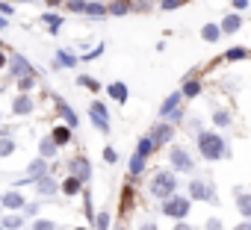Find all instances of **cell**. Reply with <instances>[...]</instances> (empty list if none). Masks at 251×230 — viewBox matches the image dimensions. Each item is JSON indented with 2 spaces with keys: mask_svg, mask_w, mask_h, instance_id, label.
<instances>
[{
  "mask_svg": "<svg viewBox=\"0 0 251 230\" xmlns=\"http://www.w3.org/2000/svg\"><path fill=\"white\" fill-rule=\"evenodd\" d=\"M198 154L204 157V160H225L227 157V145H225V139L219 136V133H213V130H201L198 133Z\"/></svg>",
  "mask_w": 251,
  "mask_h": 230,
  "instance_id": "obj_1",
  "label": "cell"
},
{
  "mask_svg": "<svg viewBox=\"0 0 251 230\" xmlns=\"http://www.w3.org/2000/svg\"><path fill=\"white\" fill-rule=\"evenodd\" d=\"M175 189H177L175 171H157V174H154V180H151V195H154V198L166 201V198L175 195Z\"/></svg>",
  "mask_w": 251,
  "mask_h": 230,
  "instance_id": "obj_2",
  "label": "cell"
},
{
  "mask_svg": "<svg viewBox=\"0 0 251 230\" xmlns=\"http://www.w3.org/2000/svg\"><path fill=\"white\" fill-rule=\"evenodd\" d=\"M189 207H192V201L183 198V195H172V198L163 201V212H166L169 218H177V221H183V218L189 215Z\"/></svg>",
  "mask_w": 251,
  "mask_h": 230,
  "instance_id": "obj_3",
  "label": "cell"
},
{
  "mask_svg": "<svg viewBox=\"0 0 251 230\" xmlns=\"http://www.w3.org/2000/svg\"><path fill=\"white\" fill-rule=\"evenodd\" d=\"M169 162L175 165V171H183V174L195 171V160L189 157L186 148H172V151H169Z\"/></svg>",
  "mask_w": 251,
  "mask_h": 230,
  "instance_id": "obj_4",
  "label": "cell"
},
{
  "mask_svg": "<svg viewBox=\"0 0 251 230\" xmlns=\"http://www.w3.org/2000/svg\"><path fill=\"white\" fill-rule=\"evenodd\" d=\"M89 118H92V124H95L100 133H109V112H106V106H103L100 100H92V103H89Z\"/></svg>",
  "mask_w": 251,
  "mask_h": 230,
  "instance_id": "obj_5",
  "label": "cell"
},
{
  "mask_svg": "<svg viewBox=\"0 0 251 230\" xmlns=\"http://www.w3.org/2000/svg\"><path fill=\"white\" fill-rule=\"evenodd\" d=\"M180 103H183L180 92H172V94L163 100V106H160V115H163V118H172V121H177V118H180Z\"/></svg>",
  "mask_w": 251,
  "mask_h": 230,
  "instance_id": "obj_6",
  "label": "cell"
},
{
  "mask_svg": "<svg viewBox=\"0 0 251 230\" xmlns=\"http://www.w3.org/2000/svg\"><path fill=\"white\" fill-rule=\"evenodd\" d=\"M9 77H15V80H21V77H30L33 74V65L27 62V56H21V53H12L9 56Z\"/></svg>",
  "mask_w": 251,
  "mask_h": 230,
  "instance_id": "obj_7",
  "label": "cell"
},
{
  "mask_svg": "<svg viewBox=\"0 0 251 230\" xmlns=\"http://www.w3.org/2000/svg\"><path fill=\"white\" fill-rule=\"evenodd\" d=\"M189 201H216V189L204 180H189Z\"/></svg>",
  "mask_w": 251,
  "mask_h": 230,
  "instance_id": "obj_8",
  "label": "cell"
},
{
  "mask_svg": "<svg viewBox=\"0 0 251 230\" xmlns=\"http://www.w3.org/2000/svg\"><path fill=\"white\" fill-rule=\"evenodd\" d=\"M71 12H80V15H92V18H103L106 15V6L100 3H89V0H71Z\"/></svg>",
  "mask_w": 251,
  "mask_h": 230,
  "instance_id": "obj_9",
  "label": "cell"
},
{
  "mask_svg": "<svg viewBox=\"0 0 251 230\" xmlns=\"http://www.w3.org/2000/svg\"><path fill=\"white\" fill-rule=\"evenodd\" d=\"M0 207H3V209H24L27 207V198L18 192V189H9V192H0Z\"/></svg>",
  "mask_w": 251,
  "mask_h": 230,
  "instance_id": "obj_10",
  "label": "cell"
},
{
  "mask_svg": "<svg viewBox=\"0 0 251 230\" xmlns=\"http://www.w3.org/2000/svg\"><path fill=\"white\" fill-rule=\"evenodd\" d=\"M45 174H50V171H48V160L36 157V160L27 165V177H24L21 183H36V180H39V177H45Z\"/></svg>",
  "mask_w": 251,
  "mask_h": 230,
  "instance_id": "obj_11",
  "label": "cell"
},
{
  "mask_svg": "<svg viewBox=\"0 0 251 230\" xmlns=\"http://www.w3.org/2000/svg\"><path fill=\"white\" fill-rule=\"evenodd\" d=\"M53 100H56V112L62 115V121H65V127H68V130H74V127L80 124V118H77V112H74V109L68 106V100H62V97H53Z\"/></svg>",
  "mask_w": 251,
  "mask_h": 230,
  "instance_id": "obj_12",
  "label": "cell"
},
{
  "mask_svg": "<svg viewBox=\"0 0 251 230\" xmlns=\"http://www.w3.org/2000/svg\"><path fill=\"white\" fill-rule=\"evenodd\" d=\"M172 136H175V127H172V124H157L148 139L154 142V148H163L166 142H172Z\"/></svg>",
  "mask_w": 251,
  "mask_h": 230,
  "instance_id": "obj_13",
  "label": "cell"
},
{
  "mask_svg": "<svg viewBox=\"0 0 251 230\" xmlns=\"http://www.w3.org/2000/svg\"><path fill=\"white\" fill-rule=\"evenodd\" d=\"M71 177H77L80 183H86V180L92 177V165H89L86 157H77V160L71 162Z\"/></svg>",
  "mask_w": 251,
  "mask_h": 230,
  "instance_id": "obj_14",
  "label": "cell"
},
{
  "mask_svg": "<svg viewBox=\"0 0 251 230\" xmlns=\"http://www.w3.org/2000/svg\"><path fill=\"white\" fill-rule=\"evenodd\" d=\"M36 109V100L30 97V94H18L15 100H12V115H30Z\"/></svg>",
  "mask_w": 251,
  "mask_h": 230,
  "instance_id": "obj_15",
  "label": "cell"
},
{
  "mask_svg": "<svg viewBox=\"0 0 251 230\" xmlns=\"http://www.w3.org/2000/svg\"><path fill=\"white\" fill-rule=\"evenodd\" d=\"M106 94L112 100H118V103H127V97H130V92H127V86H124V83H109L106 86Z\"/></svg>",
  "mask_w": 251,
  "mask_h": 230,
  "instance_id": "obj_16",
  "label": "cell"
},
{
  "mask_svg": "<svg viewBox=\"0 0 251 230\" xmlns=\"http://www.w3.org/2000/svg\"><path fill=\"white\" fill-rule=\"evenodd\" d=\"M219 30H222V33H236V30H242V18H239V12L225 15V21L219 24Z\"/></svg>",
  "mask_w": 251,
  "mask_h": 230,
  "instance_id": "obj_17",
  "label": "cell"
},
{
  "mask_svg": "<svg viewBox=\"0 0 251 230\" xmlns=\"http://www.w3.org/2000/svg\"><path fill=\"white\" fill-rule=\"evenodd\" d=\"M77 65V56L71 53V50H56V56H53V68H74Z\"/></svg>",
  "mask_w": 251,
  "mask_h": 230,
  "instance_id": "obj_18",
  "label": "cell"
},
{
  "mask_svg": "<svg viewBox=\"0 0 251 230\" xmlns=\"http://www.w3.org/2000/svg\"><path fill=\"white\" fill-rule=\"evenodd\" d=\"M56 189H59V186H56V180H53L50 174H45V177L36 180V192H39V195H53Z\"/></svg>",
  "mask_w": 251,
  "mask_h": 230,
  "instance_id": "obj_19",
  "label": "cell"
},
{
  "mask_svg": "<svg viewBox=\"0 0 251 230\" xmlns=\"http://www.w3.org/2000/svg\"><path fill=\"white\" fill-rule=\"evenodd\" d=\"M56 154H59V148L50 142V136H45V139L39 142V157H42V160H53Z\"/></svg>",
  "mask_w": 251,
  "mask_h": 230,
  "instance_id": "obj_20",
  "label": "cell"
},
{
  "mask_svg": "<svg viewBox=\"0 0 251 230\" xmlns=\"http://www.w3.org/2000/svg\"><path fill=\"white\" fill-rule=\"evenodd\" d=\"M233 201H236V209H239L245 218H251V195H248V192H236Z\"/></svg>",
  "mask_w": 251,
  "mask_h": 230,
  "instance_id": "obj_21",
  "label": "cell"
},
{
  "mask_svg": "<svg viewBox=\"0 0 251 230\" xmlns=\"http://www.w3.org/2000/svg\"><path fill=\"white\" fill-rule=\"evenodd\" d=\"M39 21H42L45 27H50V33H59V27H62V15H56V12H45Z\"/></svg>",
  "mask_w": 251,
  "mask_h": 230,
  "instance_id": "obj_22",
  "label": "cell"
},
{
  "mask_svg": "<svg viewBox=\"0 0 251 230\" xmlns=\"http://www.w3.org/2000/svg\"><path fill=\"white\" fill-rule=\"evenodd\" d=\"M68 139H71V130H68L65 124H59V127H53V133H50V142H53L56 148H59V145H65Z\"/></svg>",
  "mask_w": 251,
  "mask_h": 230,
  "instance_id": "obj_23",
  "label": "cell"
},
{
  "mask_svg": "<svg viewBox=\"0 0 251 230\" xmlns=\"http://www.w3.org/2000/svg\"><path fill=\"white\" fill-rule=\"evenodd\" d=\"M154 151H157V148H154V142H151L148 136H142V139H139V145H136V154H139L142 160H148Z\"/></svg>",
  "mask_w": 251,
  "mask_h": 230,
  "instance_id": "obj_24",
  "label": "cell"
},
{
  "mask_svg": "<svg viewBox=\"0 0 251 230\" xmlns=\"http://www.w3.org/2000/svg\"><path fill=\"white\" fill-rule=\"evenodd\" d=\"M130 12V3L127 0H115L112 6H106V15H127Z\"/></svg>",
  "mask_w": 251,
  "mask_h": 230,
  "instance_id": "obj_25",
  "label": "cell"
},
{
  "mask_svg": "<svg viewBox=\"0 0 251 230\" xmlns=\"http://www.w3.org/2000/svg\"><path fill=\"white\" fill-rule=\"evenodd\" d=\"M219 36H222L219 24H207V27L201 30V39H204V42H219Z\"/></svg>",
  "mask_w": 251,
  "mask_h": 230,
  "instance_id": "obj_26",
  "label": "cell"
},
{
  "mask_svg": "<svg viewBox=\"0 0 251 230\" xmlns=\"http://www.w3.org/2000/svg\"><path fill=\"white\" fill-rule=\"evenodd\" d=\"M198 92H201V83L198 80H186L183 89H180V97H195Z\"/></svg>",
  "mask_w": 251,
  "mask_h": 230,
  "instance_id": "obj_27",
  "label": "cell"
},
{
  "mask_svg": "<svg viewBox=\"0 0 251 230\" xmlns=\"http://www.w3.org/2000/svg\"><path fill=\"white\" fill-rule=\"evenodd\" d=\"M15 154V139L12 136H0V157H9Z\"/></svg>",
  "mask_w": 251,
  "mask_h": 230,
  "instance_id": "obj_28",
  "label": "cell"
},
{
  "mask_svg": "<svg viewBox=\"0 0 251 230\" xmlns=\"http://www.w3.org/2000/svg\"><path fill=\"white\" fill-rule=\"evenodd\" d=\"M213 124H216V127H227V124H230L227 109H213Z\"/></svg>",
  "mask_w": 251,
  "mask_h": 230,
  "instance_id": "obj_29",
  "label": "cell"
},
{
  "mask_svg": "<svg viewBox=\"0 0 251 230\" xmlns=\"http://www.w3.org/2000/svg\"><path fill=\"white\" fill-rule=\"evenodd\" d=\"M80 189H83V183H80L77 177H65V183H62V192H65V195H77Z\"/></svg>",
  "mask_w": 251,
  "mask_h": 230,
  "instance_id": "obj_30",
  "label": "cell"
},
{
  "mask_svg": "<svg viewBox=\"0 0 251 230\" xmlns=\"http://www.w3.org/2000/svg\"><path fill=\"white\" fill-rule=\"evenodd\" d=\"M142 171H145V160H142L139 154H133V157H130V174H133V177H139Z\"/></svg>",
  "mask_w": 251,
  "mask_h": 230,
  "instance_id": "obj_31",
  "label": "cell"
},
{
  "mask_svg": "<svg viewBox=\"0 0 251 230\" xmlns=\"http://www.w3.org/2000/svg\"><path fill=\"white\" fill-rule=\"evenodd\" d=\"M0 221H3V230H18V227L24 224L21 215H6V218H0Z\"/></svg>",
  "mask_w": 251,
  "mask_h": 230,
  "instance_id": "obj_32",
  "label": "cell"
},
{
  "mask_svg": "<svg viewBox=\"0 0 251 230\" xmlns=\"http://www.w3.org/2000/svg\"><path fill=\"white\" fill-rule=\"evenodd\" d=\"M18 89H21V94H27L30 89H36V77H33V74H30V77H21V80H18Z\"/></svg>",
  "mask_w": 251,
  "mask_h": 230,
  "instance_id": "obj_33",
  "label": "cell"
},
{
  "mask_svg": "<svg viewBox=\"0 0 251 230\" xmlns=\"http://www.w3.org/2000/svg\"><path fill=\"white\" fill-rule=\"evenodd\" d=\"M77 83H80V86H86V89H92V92H98V89H100V83H98V80H92V77H86V74H83V77H77Z\"/></svg>",
  "mask_w": 251,
  "mask_h": 230,
  "instance_id": "obj_34",
  "label": "cell"
},
{
  "mask_svg": "<svg viewBox=\"0 0 251 230\" xmlns=\"http://www.w3.org/2000/svg\"><path fill=\"white\" fill-rule=\"evenodd\" d=\"M95 227H98V230H106V227H109V212H98V215H95Z\"/></svg>",
  "mask_w": 251,
  "mask_h": 230,
  "instance_id": "obj_35",
  "label": "cell"
},
{
  "mask_svg": "<svg viewBox=\"0 0 251 230\" xmlns=\"http://www.w3.org/2000/svg\"><path fill=\"white\" fill-rule=\"evenodd\" d=\"M33 230H56V224L48 221V218H36V221H33Z\"/></svg>",
  "mask_w": 251,
  "mask_h": 230,
  "instance_id": "obj_36",
  "label": "cell"
},
{
  "mask_svg": "<svg viewBox=\"0 0 251 230\" xmlns=\"http://www.w3.org/2000/svg\"><path fill=\"white\" fill-rule=\"evenodd\" d=\"M245 56H248L245 47H230V50H227V59H245Z\"/></svg>",
  "mask_w": 251,
  "mask_h": 230,
  "instance_id": "obj_37",
  "label": "cell"
},
{
  "mask_svg": "<svg viewBox=\"0 0 251 230\" xmlns=\"http://www.w3.org/2000/svg\"><path fill=\"white\" fill-rule=\"evenodd\" d=\"M9 15H15V6L12 3H0V18H9Z\"/></svg>",
  "mask_w": 251,
  "mask_h": 230,
  "instance_id": "obj_38",
  "label": "cell"
},
{
  "mask_svg": "<svg viewBox=\"0 0 251 230\" xmlns=\"http://www.w3.org/2000/svg\"><path fill=\"white\" fill-rule=\"evenodd\" d=\"M115 160H118V154H115L112 148H103V162H109V165H112Z\"/></svg>",
  "mask_w": 251,
  "mask_h": 230,
  "instance_id": "obj_39",
  "label": "cell"
},
{
  "mask_svg": "<svg viewBox=\"0 0 251 230\" xmlns=\"http://www.w3.org/2000/svg\"><path fill=\"white\" fill-rule=\"evenodd\" d=\"M180 3H183V0H163V9H169V12H172V9H177Z\"/></svg>",
  "mask_w": 251,
  "mask_h": 230,
  "instance_id": "obj_40",
  "label": "cell"
},
{
  "mask_svg": "<svg viewBox=\"0 0 251 230\" xmlns=\"http://www.w3.org/2000/svg\"><path fill=\"white\" fill-rule=\"evenodd\" d=\"M100 53H103V45H98V47H95L92 53H83V59H98Z\"/></svg>",
  "mask_w": 251,
  "mask_h": 230,
  "instance_id": "obj_41",
  "label": "cell"
},
{
  "mask_svg": "<svg viewBox=\"0 0 251 230\" xmlns=\"http://www.w3.org/2000/svg\"><path fill=\"white\" fill-rule=\"evenodd\" d=\"M24 215H39V204H27L24 207Z\"/></svg>",
  "mask_w": 251,
  "mask_h": 230,
  "instance_id": "obj_42",
  "label": "cell"
},
{
  "mask_svg": "<svg viewBox=\"0 0 251 230\" xmlns=\"http://www.w3.org/2000/svg\"><path fill=\"white\" fill-rule=\"evenodd\" d=\"M207 230H222V224H219L216 218H210V221H207Z\"/></svg>",
  "mask_w": 251,
  "mask_h": 230,
  "instance_id": "obj_43",
  "label": "cell"
},
{
  "mask_svg": "<svg viewBox=\"0 0 251 230\" xmlns=\"http://www.w3.org/2000/svg\"><path fill=\"white\" fill-rule=\"evenodd\" d=\"M175 230H192V224H186V221H177V224H175Z\"/></svg>",
  "mask_w": 251,
  "mask_h": 230,
  "instance_id": "obj_44",
  "label": "cell"
},
{
  "mask_svg": "<svg viewBox=\"0 0 251 230\" xmlns=\"http://www.w3.org/2000/svg\"><path fill=\"white\" fill-rule=\"evenodd\" d=\"M233 6H236V12H239V9H245V6H248V0H233Z\"/></svg>",
  "mask_w": 251,
  "mask_h": 230,
  "instance_id": "obj_45",
  "label": "cell"
},
{
  "mask_svg": "<svg viewBox=\"0 0 251 230\" xmlns=\"http://www.w3.org/2000/svg\"><path fill=\"white\" fill-rule=\"evenodd\" d=\"M233 230H251V221H242V224H236Z\"/></svg>",
  "mask_w": 251,
  "mask_h": 230,
  "instance_id": "obj_46",
  "label": "cell"
},
{
  "mask_svg": "<svg viewBox=\"0 0 251 230\" xmlns=\"http://www.w3.org/2000/svg\"><path fill=\"white\" fill-rule=\"evenodd\" d=\"M139 230H157V224H154V221H145V224H142Z\"/></svg>",
  "mask_w": 251,
  "mask_h": 230,
  "instance_id": "obj_47",
  "label": "cell"
},
{
  "mask_svg": "<svg viewBox=\"0 0 251 230\" xmlns=\"http://www.w3.org/2000/svg\"><path fill=\"white\" fill-rule=\"evenodd\" d=\"M6 62H9V59H6V56H3V53H0V68H3V65H6Z\"/></svg>",
  "mask_w": 251,
  "mask_h": 230,
  "instance_id": "obj_48",
  "label": "cell"
},
{
  "mask_svg": "<svg viewBox=\"0 0 251 230\" xmlns=\"http://www.w3.org/2000/svg\"><path fill=\"white\" fill-rule=\"evenodd\" d=\"M3 27H6V18H0V30H3Z\"/></svg>",
  "mask_w": 251,
  "mask_h": 230,
  "instance_id": "obj_49",
  "label": "cell"
},
{
  "mask_svg": "<svg viewBox=\"0 0 251 230\" xmlns=\"http://www.w3.org/2000/svg\"><path fill=\"white\" fill-rule=\"evenodd\" d=\"M18 3H27V0H18Z\"/></svg>",
  "mask_w": 251,
  "mask_h": 230,
  "instance_id": "obj_50",
  "label": "cell"
},
{
  "mask_svg": "<svg viewBox=\"0 0 251 230\" xmlns=\"http://www.w3.org/2000/svg\"><path fill=\"white\" fill-rule=\"evenodd\" d=\"M77 230H83V227H77Z\"/></svg>",
  "mask_w": 251,
  "mask_h": 230,
  "instance_id": "obj_51",
  "label": "cell"
}]
</instances>
